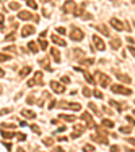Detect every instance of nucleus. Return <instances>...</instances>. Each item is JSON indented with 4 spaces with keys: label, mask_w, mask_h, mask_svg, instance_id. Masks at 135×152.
I'll return each instance as SVG.
<instances>
[{
    "label": "nucleus",
    "mask_w": 135,
    "mask_h": 152,
    "mask_svg": "<svg viewBox=\"0 0 135 152\" xmlns=\"http://www.w3.org/2000/svg\"><path fill=\"white\" fill-rule=\"evenodd\" d=\"M88 107H89V108H91V109H92V110H93V112H95V113L97 114V116L100 114V112L97 110V108H96V105H95L93 102H89V104H88Z\"/></svg>",
    "instance_id": "nucleus-38"
},
{
    "label": "nucleus",
    "mask_w": 135,
    "mask_h": 152,
    "mask_svg": "<svg viewBox=\"0 0 135 152\" xmlns=\"http://www.w3.org/2000/svg\"><path fill=\"white\" fill-rule=\"evenodd\" d=\"M83 151H84V152H93V151H96V149H95V147H93L92 144H85V145L83 147Z\"/></svg>",
    "instance_id": "nucleus-30"
},
{
    "label": "nucleus",
    "mask_w": 135,
    "mask_h": 152,
    "mask_svg": "<svg viewBox=\"0 0 135 152\" xmlns=\"http://www.w3.org/2000/svg\"><path fill=\"white\" fill-rule=\"evenodd\" d=\"M91 139L93 140V141L100 143V144H108V140H107V137L103 135V131H101V129H99V128H96V133L91 135Z\"/></svg>",
    "instance_id": "nucleus-4"
},
{
    "label": "nucleus",
    "mask_w": 135,
    "mask_h": 152,
    "mask_svg": "<svg viewBox=\"0 0 135 152\" xmlns=\"http://www.w3.org/2000/svg\"><path fill=\"white\" fill-rule=\"evenodd\" d=\"M83 94H84V97H91L92 96V92H91V89H89L88 86H84L83 88Z\"/></svg>",
    "instance_id": "nucleus-32"
},
{
    "label": "nucleus",
    "mask_w": 135,
    "mask_h": 152,
    "mask_svg": "<svg viewBox=\"0 0 135 152\" xmlns=\"http://www.w3.org/2000/svg\"><path fill=\"white\" fill-rule=\"evenodd\" d=\"M30 72H31V66H25V67L19 72V77L23 78V77L28 75V74H30Z\"/></svg>",
    "instance_id": "nucleus-22"
},
{
    "label": "nucleus",
    "mask_w": 135,
    "mask_h": 152,
    "mask_svg": "<svg viewBox=\"0 0 135 152\" xmlns=\"http://www.w3.org/2000/svg\"><path fill=\"white\" fill-rule=\"evenodd\" d=\"M101 124H103L104 126H107V128H114L115 126V123L112 120H108V119H101Z\"/></svg>",
    "instance_id": "nucleus-26"
},
{
    "label": "nucleus",
    "mask_w": 135,
    "mask_h": 152,
    "mask_svg": "<svg viewBox=\"0 0 135 152\" xmlns=\"http://www.w3.org/2000/svg\"><path fill=\"white\" fill-rule=\"evenodd\" d=\"M14 136H16V133H14V132H4V131H2V137L3 139H12Z\"/></svg>",
    "instance_id": "nucleus-28"
},
{
    "label": "nucleus",
    "mask_w": 135,
    "mask_h": 152,
    "mask_svg": "<svg viewBox=\"0 0 135 152\" xmlns=\"http://www.w3.org/2000/svg\"><path fill=\"white\" fill-rule=\"evenodd\" d=\"M2 128H16L14 124H2Z\"/></svg>",
    "instance_id": "nucleus-47"
},
{
    "label": "nucleus",
    "mask_w": 135,
    "mask_h": 152,
    "mask_svg": "<svg viewBox=\"0 0 135 152\" xmlns=\"http://www.w3.org/2000/svg\"><path fill=\"white\" fill-rule=\"evenodd\" d=\"M55 152H65V149L61 148V147H57V148H55Z\"/></svg>",
    "instance_id": "nucleus-55"
},
{
    "label": "nucleus",
    "mask_w": 135,
    "mask_h": 152,
    "mask_svg": "<svg viewBox=\"0 0 135 152\" xmlns=\"http://www.w3.org/2000/svg\"><path fill=\"white\" fill-rule=\"evenodd\" d=\"M51 42H54L55 44H58V46H62V47H65L66 46V42L61 38H58L57 35H51Z\"/></svg>",
    "instance_id": "nucleus-17"
},
{
    "label": "nucleus",
    "mask_w": 135,
    "mask_h": 152,
    "mask_svg": "<svg viewBox=\"0 0 135 152\" xmlns=\"http://www.w3.org/2000/svg\"><path fill=\"white\" fill-rule=\"evenodd\" d=\"M15 37H16V32H11L9 35H7L6 37V40L8 42V40H15Z\"/></svg>",
    "instance_id": "nucleus-39"
},
{
    "label": "nucleus",
    "mask_w": 135,
    "mask_h": 152,
    "mask_svg": "<svg viewBox=\"0 0 135 152\" xmlns=\"http://www.w3.org/2000/svg\"><path fill=\"white\" fill-rule=\"evenodd\" d=\"M66 137H58V141H66Z\"/></svg>",
    "instance_id": "nucleus-57"
},
{
    "label": "nucleus",
    "mask_w": 135,
    "mask_h": 152,
    "mask_svg": "<svg viewBox=\"0 0 135 152\" xmlns=\"http://www.w3.org/2000/svg\"><path fill=\"white\" fill-rule=\"evenodd\" d=\"M34 32H35V28H34L32 26H30V24H27V26H25L23 28H22V37L23 38L30 37V35H32Z\"/></svg>",
    "instance_id": "nucleus-11"
},
{
    "label": "nucleus",
    "mask_w": 135,
    "mask_h": 152,
    "mask_svg": "<svg viewBox=\"0 0 135 152\" xmlns=\"http://www.w3.org/2000/svg\"><path fill=\"white\" fill-rule=\"evenodd\" d=\"M132 113H134V114H135V109H134V110H132Z\"/></svg>",
    "instance_id": "nucleus-62"
},
{
    "label": "nucleus",
    "mask_w": 135,
    "mask_h": 152,
    "mask_svg": "<svg viewBox=\"0 0 135 152\" xmlns=\"http://www.w3.org/2000/svg\"><path fill=\"white\" fill-rule=\"evenodd\" d=\"M131 131H132V129H131L130 126H120V128H119V132H120V133H124V135L131 133Z\"/></svg>",
    "instance_id": "nucleus-29"
},
{
    "label": "nucleus",
    "mask_w": 135,
    "mask_h": 152,
    "mask_svg": "<svg viewBox=\"0 0 135 152\" xmlns=\"http://www.w3.org/2000/svg\"><path fill=\"white\" fill-rule=\"evenodd\" d=\"M126 40H127L128 43H131V44H132V43H135V40H134L131 37H127V38H126Z\"/></svg>",
    "instance_id": "nucleus-54"
},
{
    "label": "nucleus",
    "mask_w": 135,
    "mask_h": 152,
    "mask_svg": "<svg viewBox=\"0 0 135 152\" xmlns=\"http://www.w3.org/2000/svg\"><path fill=\"white\" fill-rule=\"evenodd\" d=\"M111 92H112V93H116V94H123V96H130L131 93H132L131 89L123 86V85H118V84H115V85L111 86Z\"/></svg>",
    "instance_id": "nucleus-3"
},
{
    "label": "nucleus",
    "mask_w": 135,
    "mask_h": 152,
    "mask_svg": "<svg viewBox=\"0 0 135 152\" xmlns=\"http://www.w3.org/2000/svg\"><path fill=\"white\" fill-rule=\"evenodd\" d=\"M27 104H34V96H28V98H27Z\"/></svg>",
    "instance_id": "nucleus-50"
},
{
    "label": "nucleus",
    "mask_w": 135,
    "mask_h": 152,
    "mask_svg": "<svg viewBox=\"0 0 135 152\" xmlns=\"http://www.w3.org/2000/svg\"><path fill=\"white\" fill-rule=\"evenodd\" d=\"M26 125H27L26 121H20V126H26Z\"/></svg>",
    "instance_id": "nucleus-58"
},
{
    "label": "nucleus",
    "mask_w": 135,
    "mask_h": 152,
    "mask_svg": "<svg viewBox=\"0 0 135 152\" xmlns=\"http://www.w3.org/2000/svg\"><path fill=\"white\" fill-rule=\"evenodd\" d=\"M3 145H4V147H6V148L8 149V152L11 151V148H12V145H11L9 143H3Z\"/></svg>",
    "instance_id": "nucleus-51"
},
{
    "label": "nucleus",
    "mask_w": 135,
    "mask_h": 152,
    "mask_svg": "<svg viewBox=\"0 0 135 152\" xmlns=\"http://www.w3.org/2000/svg\"><path fill=\"white\" fill-rule=\"evenodd\" d=\"M39 65H41L43 69H46V70H49V72H51L50 62H49V57H45V58H42V59H39Z\"/></svg>",
    "instance_id": "nucleus-15"
},
{
    "label": "nucleus",
    "mask_w": 135,
    "mask_h": 152,
    "mask_svg": "<svg viewBox=\"0 0 135 152\" xmlns=\"http://www.w3.org/2000/svg\"><path fill=\"white\" fill-rule=\"evenodd\" d=\"M62 9H64V12H66V14H70V12L74 14V11H76V3L73 2V0H66V2L64 3Z\"/></svg>",
    "instance_id": "nucleus-6"
},
{
    "label": "nucleus",
    "mask_w": 135,
    "mask_h": 152,
    "mask_svg": "<svg viewBox=\"0 0 135 152\" xmlns=\"http://www.w3.org/2000/svg\"><path fill=\"white\" fill-rule=\"evenodd\" d=\"M61 81H62L64 84H70V78H69V77H66V75H64V77L61 78Z\"/></svg>",
    "instance_id": "nucleus-44"
},
{
    "label": "nucleus",
    "mask_w": 135,
    "mask_h": 152,
    "mask_svg": "<svg viewBox=\"0 0 135 152\" xmlns=\"http://www.w3.org/2000/svg\"><path fill=\"white\" fill-rule=\"evenodd\" d=\"M43 37H46V31H42L41 32V38H43Z\"/></svg>",
    "instance_id": "nucleus-59"
},
{
    "label": "nucleus",
    "mask_w": 135,
    "mask_h": 152,
    "mask_svg": "<svg viewBox=\"0 0 135 152\" xmlns=\"http://www.w3.org/2000/svg\"><path fill=\"white\" fill-rule=\"evenodd\" d=\"M93 96H95L96 98H99V100H103V98H104L103 93H101L100 90H97V89H96V90H93Z\"/></svg>",
    "instance_id": "nucleus-34"
},
{
    "label": "nucleus",
    "mask_w": 135,
    "mask_h": 152,
    "mask_svg": "<svg viewBox=\"0 0 135 152\" xmlns=\"http://www.w3.org/2000/svg\"><path fill=\"white\" fill-rule=\"evenodd\" d=\"M81 119H83V121H85L86 123V125H88V128H95L96 129V125H95V121H93V119L91 117V114H89L88 112H84L83 114H81Z\"/></svg>",
    "instance_id": "nucleus-8"
},
{
    "label": "nucleus",
    "mask_w": 135,
    "mask_h": 152,
    "mask_svg": "<svg viewBox=\"0 0 135 152\" xmlns=\"http://www.w3.org/2000/svg\"><path fill=\"white\" fill-rule=\"evenodd\" d=\"M26 3H27V6L31 7L32 9H37V8H38V4L34 2V0H26Z\"/></svg>",
    "instance_id": "nucleus-33"
},
{
    "label": "nucleus",
    "mask_w": 135,
    "mask_h": 152,
    "mask_svg": "<svg viewBox=\"0 0 135 152\" xmlns=\"http://www.w3.org/2000/svg\"><path fill=\"white\" fill-rule=\"evenodd\" d=\"M109 152H119V147L118 145H112L111 149H109Z\"/></svg>",
    "instance_id": "nucleus-46"
},
{
    "label": "nucleus",
    "mask_w": 135,
    "mask_h": 152,
    "mask_svg": "<svg viewBox=\"0 0 135 152\" xmlns=\"http://www.w3.org/2000/svg\"><path fill=\"white\" fill-rule=\"evenodd\" d=\"M109 105H111V107H112V108H115V109H116V110H118L119 113H120V112L123 110V107H122V105H120L119 102H116V101H114V100H109Z\"/></svg>",
    "instance_id": "nucleus-24"
},
{
    "label": "nucleus",
    "mask_w": 135,
    "mask_h": 152,
    "mask_svg": "<svg viewBox=\"0 0 135 152\" xmlns=\"http://www.w3.org/2000/svg\"><path fill=\"white\" fill-rule=\"evenodd\" d=\"M84 131H85V129H84L83 125H76V126H74V132L70 135V137H72V139H76V137H78L80 135H83Z\"/></svg>",
    "instance_id": "nucleus-13"
},
{
    "label": "nucleus",
    "mask_w": 135,
    "mask_h": 152,
    "mask_svg": "<svg viewBox=\"0 0 135 152\" xmlns=\"http://www.w3.org/2000/svg\"><path fill=\"white\" fill-rule=\"evenodd\" d=\"M92 39H93V42H95V47H96L99 51H104V50H105V43H104V40L101 39L100 37H97V35H93Z\"/></svg>",
    "instance_id": "nucleus-7"
},
{
    "label": "nucleus",
    "mask_w": 135,
    "mask_h": 152,
    "mask_svg": "<svg viewBox=\"0 0 135 152\" xmlns=\"http://www.w3.org/2000/svg\"><path fill=\"white\" fill-rule=\"evenodd\" d=\"M116 78L119 81H122V82H126V84H131V78L128 75H124V74H118Z\"/></svg>",
    "instance_id": "nucleus-25"
},
{
    "label": "nucleus",
    "mask_w": 135,
    "mask_h": 152,
    "mask_svg": "<svg viewBox=\"0 0 135 152\" xmlns=\"http://www.w3.org/2000/svg\"><path fill=\"white\" fill-rule=\"evenodd\" d=\"M16 152H25V149L23 148H18V151Z\"/></svg>",
    "instance_id": "nucleus-60"
},
{
    "label": "nucleus",
    "mask_w": 135,
    "mask_h": 152,
    "mask_svg": "<svg viewBox=\"0 0 135 152\" xmlns=\"http://www.w3.org/2000/svg\"><path fill=\"white\" fill-rule=\"evenodd\" d=\"M30 128L32 129V132H34V133H38V135H41V129H39V126H38V125L32 124V125H30Z\"/></svg>",
    "instance_id": "nucleus-37"
},
{
    "label": "nucleus",
    "mask_w": 135,
    "mask_h": 152,
    "mask_svg": "<svg viewBox=\"0 0 135 152\" xmlns=\"http://www.w3.org/2000/svg\"><path fill=\"white\" fill-rule=\"evenodd\" d=\"M43 144L46 145V147H51V145L54 144V140L50 139V137H45V139H43Z\"/></svg>",
    "instance_id": "nucleus-31"
},
{
    "label": "nucleus",
    "mask_w": 135,
    "mask_h": 152,
    "mask_svg": "<svg viewBox=\"0 0 135 152\" xmlns=\"http://www.w3.org/2000/svg\"><path fill=\"white\" fill-rule=\"evenodd\" d=\"M111 26L114 27L116 31H123V30H124V24H123V22H120L116 18H112L111 19Z\"/></svg>",
    "instance_id": "nucleus-10"
},
{
    "label": "nucleus",
    "mask_w": 135,
    "mask_h": 152,
    "mask_svg": "<svg viewBox=\"0 0 135 152\" xmlns=\"http://www.w3.org/2000/svg\"><path fill=\"white\" fill-rule=\"evenodd\" d=\"M126 120H127V121H128L131 125H134V126H135V120L131 117V116H126Z\"/></svg>",
    "instance_id": "nucleus-42"
},
{
    "label": "nucleus",
    "mask_w": 135,
    "mask_h": 152,
    "mask_svg": "<svg viewBox=\"0 0 135 152\" xmlns=\"http://www.w3.org/2000/svg\"><path fill=\"white\" fill-rule=\"evenodd\" d=\"M57 32H58L60 35H65V34H66V30H65L64 27H57Z\"/></svg>",
    "instance_id": "nucleus-41"
},
{
    "label": "nucleus",
    "mask_w": 135,
    "mask_h": 152,
    "mask_svg": "<svg viewBox=\"0 0 135 152\" xmlns=\"http://www.w3.org/2000/svg\"><path fill=\"white\" fill-rule=\"evenodd\" d=\"M20 113H22V116H25V117H27V119H35L37 117V114L32 110H28V109H22Z\"/></svg>",
    "instance_id": "nucleus-16"
},
{
    "label": "nucleus",
    "mask_w": 135,
    "mask_h": 152,
    "mask_svg": "<svg viewBox=\"0 0 135 152\" xmlns=\"http://www.w3.org/2000/svg\"><path fill=\"white\" fill-rule=\"evenodd\" d=\"M69 38H70L72 40H76V42H78V40L84 39V32H83L80 28L74 27V28L70 31V34H69Z\"/></svg>",
    "instance_id": "nucleus-5"
},
{
    "label": "nucleus",
    "mask_w": 135,
    "mask_h": 152,
    "mask_svg": "<svg viewBox=\"0 0 135 152\" xmlns=\"http://www.w3.org/2000/svg\"><path fill=\"white\" fill-rule=\"evenodd\" d=\"M50 86H51L53 92L58 93V94H62V93L65 92V86H64L62 84L57 82V81H51V82H50Z\"/></svg>",
    "instance_id": "nucleus-9"
},
{
    "label": "nucleus",
    "mask_w": 135,
    "mask_h": 152,
    "mask_svg": "<svg viewBox=\"0 0 135 152\" xmlns=\"http://www.w3.org/2000/svg\"><path fill=\"white\" fill-rule=\"evenodd\" d=\"M65 131H66V126H65V125H61V126L57 128V131H55V132L60 133V132H65Z\"/></svg>",
    "instance_id": "nucleus-45"
},
{
    "label": "nucleus",
    "mask_w": 135,
    "mask_h": 152,
    "mask_svg": "<svg viewBox=\"0 0 135 152\" xmlns=\"http://www.w3.org/2000/svg\"><path fill=\"white\" fill-rule=\"evenodd\" d=\"M9 8H11V9H14V11H16V9L20 8V4L16 3V2H11V3H9Z\"/></svg>",
    "instance_id": "nucleus-35"
},
{
    "label": "nucleus",
    "mask_w": 135,
    "mask_h": 152,
    "mask_svg": "<svg viewBox=\"0 0 135 152\" xmlns=\"http://www.w3.org/2000/svg\"><path fill=\"white\" fill-rule=\"evenodd\" d=\"M60 119H62L68 123H73L76 120V116H73V114H60Z\"/></svg>",
    "instance_id": "nucleus-21"
},
{
    "label": "nucleus",
    "mask_w": 135,
    "mask_h": 152,
    "mask_svg": "<svg viewBox=\"0 0 135 152\" xmlns=\"http://www.w3.org/2000/svg\"><path fill=\"white\" fill-rule=\"evenodd\" d=\"M0 59H2V62H4V61L11 59V57H9V55H4V54H2V55H0Z\"/></svg>",
    "instance_id": "nucleus-43"
},
{
    "label": "nucleus",
    "mask_w": 135,
    "mask_h": 152,
    "mask_svg": "<svg viewBox=\"0 0 135 152\" xmlns=\"http://www.w3.org/2000/svg\"><path fill=\"white\" fill-rule=\"evenodd\" d=\"M38 85H41V86L43 85V74H42V72H35L34 77L27 81V86H28V88L38 86Z\"/></svg>",
    "instance_id": "nucleus-1"
},
{
    "label": "nucleus",
    "mask_w": 135,
    "mask_h": 152,
    "mask_svg": "<svg viewBox=\"0 0 135 152\" xmlns=\"http://www.w3.org/2000/svg\"><path fill=\"white\" fill-rule=\"evenodd\" d=\"M95 28H96L97 31H100L103 35H105V37H109V31H108V28H107L104 24H97V26H95Z\"/></svg>",
    "instance_id": "nucleus-18"
},
{
    "label": "nucleus",
    "mask_w": 135,
    "mask_h": 152,
    "mask_svg": "<svg viewBox=\"0 0 135 152\" xmlns=\"http://www.w3.org/2000/svg\"><path fill=\"white\" fill-rule=\"evenodd\" d=\"M109 44H111V47L114 49V50H118V49H120V46H122V43H120V39H119V38L111 39Z\"/></svg>",
    "instance_id": "nucleus-19"
},
{
    "label": "nucleus",
    "mask_w": 135,
    "mask_h": 152,
    "mask_svg": "<svg viewBox=\"0 0 135 152\" xmlns=\"http://www.w3.org/2000/svg\"><path fill=\"white\" fill-rule=\"evenodd\" d=\"M11 112V109H2V114H4V113H9Z\"/></svg>",
    "instance_id": "nucleus-56"
},
{
    "label": "nucleus",
    "mask_w": 135,
    "mask_h": 152,
    "mask_svg": "<svg viewBox=\"0 0 135 152\" xmlns=\"http://www.w3.org/2000/svg\"><path fill=\"white\" fill-rule=\"evenodd\" d=\"M49 0H41V3H47Z\"/></svg>",
    "instance_id": "nucleus-61"
},
{
    "label": "nucleus",
    "mask_w": 135,
    "mask_h": 152,
    "mask_svg": "<svg viewBox=\"0 0 135 152\" xmlns=\"http://www.w3.org/2000/svg\"><path fill=\"white\" fill-rule=\"evenodd\" d=\"M27 46H28V49L31 50V53H34V54H37V53H38V46H37V42L31 40V42H28V43H27Z\"/></svg>",
    "instance_id": "nucleus-23"
},
{
    "label": "nucleus",
    "mask_w": 135,
    "mask_h": 152,
    "mask_svg": "<svg viewBox=\"0 0 135 152\" xmlns=\"http://www.w3.org/2000/svg\"><path fill=\"white\" fill-rule=\"evenodd\" d=\"M80 63L84 65V66H91V65L95 63V59H93V58H88V59H83V61H80Z\"/></svg>",
    "instance_id": "nucleus-27"
},
{
    "label": "nucleus",
    "mask_w": 135,
    "mask_h": 152,
    "mask_svg": "<svg viewBox=\"0 0 135 152\" xmlns=\"http://www.w3.org/2000/svg\"><path fill=\"white\" fill-rule=\"evenodd\" d=\"M16 139L19 140V141H25V140L27 139V136H26L25 133H20V132H18V133H16Z\"/></svg>",
    "instance_id": "nucleus-36"
},
{
    "label": "nucleus",
    "mask_w": 135,
    "mask_h": 152,
    "mask_svg": "<svg viewBox=\"0 0 135 152\" xmlns=\"http://www.w3.org/2000/svg\"><path fill=\"white\" fill-rule=\"evenodd\" d=\"M95 81H97V82L100 84V86L103 89H105L111 82V78L108 75H105V74H101L100 72H96L95 73Z\"/></svg>",
    "instance_id": "nucleus-2"
},
{
    "label": "nucleus",
    "mask_w": 135,
    "mask_h": 152,
    "mask_svg": "<svg viewBox=\"0 0 135 152\" xmlns=\"http://www.w3.org/2000/svg\"><path fill=\"white\" fill-rule=\"evenodd\" d=\"M127 141H128L130 144H132V145H135V139H131V137H128V139H127Z\"/></svg>",
    "instance_id": "nucleus-53"
},
{
    "label": "nucleus",
    "mask_w": 135,
    "mask_h": 152,
    "mask_svg": "<svg viewBox=\"0 0 135 152\" xmlns=\"http://www.w3.org/2000/svg\"><path fill=\"white\" fill-rule=\"evenodd\" d=\"M39 43H41V49H42V50H46V49H47V42H46V40L41 39Z\"/></svg>",
    "instance_id": "nucleus-40"
},
{
    "label": "nucleus",
    "mask_w": 135,
    "mask_h": 152,
    "mask_svg": "<svg viewBox=\"0 0 135 152\" xmlns=\"http://www.w3.org/2000/svg\"><path fill=\"white\" fill-rule=\"evenodd\" d=\"M47 98H51V94H50L49 92H46V90H45V92L42 93V97H41V100L38 101V105H39V107H42V105H43V102H45V100H47Z\"/></svg>",
    "instance_id": "nucleus-20"
},
{
    "label": "nucleus",
    "mask_w": 135,
    "mask_h": 152,
    "mask_svg": "<svg viewBox=\"0 0 135 152\" xmlns=\"http://www.w3.org/2000/svg\"><path fill=\"white\" fill-rule=\"evenodd\" d=\"M50 53H51V57L54 58V62L55 63H60L61 62V53L57 49H54V47L50 49Z\"/></svg>",
    "instance_id": "nucleus-14"
},
{
    "label": "nucleus",
    "mask_w": 135,
    "mask_h": 152,
    "mask_svg": "<svg viewBox=\"0 0 135 152\" xmlns=\"http://www.w3.org/2000/svg\"><path fill=\"white\" fill-rule=\"evenodd\" d=\"M128 51H130V53L134 55V58H135V49L132 47V46H130V47H128Z\"/></svg>",
    "instance_id": "nucleus-52"
},
{
    "label": "nucleus",
    "mask_w": 135,
    "mask_h": 152,
    "mask_svg": "<svg viewBox=\"0 0 135 152\" xmlns=\"http://www.w3.org/2000/svg\"><path fill=\"white\" fill-rule=\"evenodd\" d=\"M18 18L20 19V20H31L32 19V15H31V12H28V11H19L18 12Z\"/></svg>",
    "instance_id": "nucleus-12"
},
{
    "label": "nucleus",
    "mask_w": 135,
    "mask_h": 152,
    "mask_svg": "<svg viewBox=\"0 0 135 152\" xmlns=\"http://www.w3.org/2000/svg\"><path fill=\"white\" fill-rule=\"evenodd\" d=\"M55 102H57V101H55V100L53 98V100L50 101V104H49V109H53V108H54V105H55Z\"/></svg>",
    "instance_id": "nucleus-48"
},
{
    "label": "nucleus",
    "mask_w": 135,
    "mask_h": 152,
    "mask_svg": "<svg viewBox=\"0 0 135 152\" xmlns=\"http://www.w3.org/2000/svg\"><path fill=\"white\" fill-rule=\"evenodd\" d=\"M6 51H16L15 46H9V47H6Z\"/></svg>",
    "instance_id": "nucleus-49"
}]
</instances>
